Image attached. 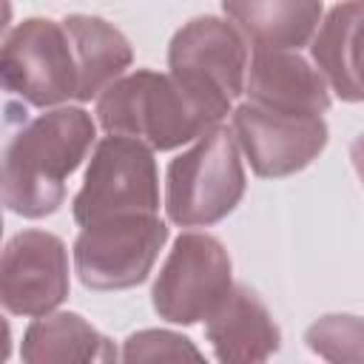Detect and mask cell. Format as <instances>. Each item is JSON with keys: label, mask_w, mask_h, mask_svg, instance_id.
<instances>
[{"label": "cell", "mask_w": 364, "mask_h": 364, "mask_svg": "<svg viewBox=\"0 0 364 364\" xmlns=\"http://www.w3.org/2000/svg\"><path fill=\"white\" fill-rule=\"evenodd\" d=\"M307 347L330 364H364V318L330 313L313 321L304 333Z\"/></svg>", "instance_id": "e0dca14e"}, {"label": "cell", "mask_w": 364, "mask_h": 364, "mask_svg": "<svg viewBox=\"0 0 364 364\" xmlns=\"http://www.w3.org/2000/svg\"><path fill=\"white\" fill-rule=\"evenodd\" d=\"M245 193V168L236 136L228 128H210L185 154L171 159L165 173V210L182 228L213 225L225 219Z\"/></svg>", "instance_id": "3957f363"}, {"label": "cell", "mask_w": 364, "mask_h": 364, "mask_svg": "<svg viewBox=\"0 0 364 364\" xmlns=\"http://www.w3.org/2000/svg\"><path fill=\"white\" fill-rule=\"evenodd\" d=\"M122 364H208L196 344L171 330H139L122 344Z\"/></svg>", "instance_id": "ac0fdd59"}, {"label": "cell", "mask_w": 364, "mask_h": 364, "mask_svg": "<svg viewBox=\"0 0 364 364\" xmlns=\"http://www.w3.org/2000/svg\"><path fill=\"white\" fill-rule=\"evenodd\" d=\"M205 333L219 364H264L279 350V327L270 310L245 284L230 287L208 316Z\"/></svg>", "instance_id": "7c38bea8"}, {"label": "cell", "mask_w": 364, "mask_h": 364, "mask_svg": "<svg viewBox=\"0 0 364 364\" xmlns=\"http://www.w3.org/2000/svg\"><path fill=\"white\" fill-rule=\"evenodd\" d=\"M222 9L233 26L256 43V51L299 48L313 37L321 20V3L313 0H245L225 3Z\"/></svg>", "instance_id": "9a60e30c"}, {"label": "cell", "mask_w": 364, "mask_h": 364, "mask_svg": "<svg viewBox=\"0 0 364 364\" xmlns=\"http://www.w3.org/2000/svg\"><path fill=\"white\" fill-rule=\"evenodd\" d=\"M233 136L256 176L276 179L307 168L327 145V125L321 117L282 114L253 102L233 111Z\"/></svg>", "instance_id": "9c48e42d"}, {"label": "cell", "mask_w": 364, "mask_h": 364, "mask_svg": "<svg viewBox=\"0 0 364 364\" xmlns=\"http://www.w3.org/2000/svg\"><path fill=\"white\" fill-rule=\"evenodd\" d=\"M63 26L71 37L77 68H80L77 100H91V97L102 94L108 85H114L117 77L131 65V60H134L131 43L125 40V34L119 28H114L102 17L68 14L63 20Z\"/></svg>", "instance_id": "2e32d148"}, {"label": "cell", "mask_w": 364, "mask_h": 364, "mask_svg": "<svg viewBox=\"0 0 364 364\" xmlns=\"http://www.w3.org/2000/svg\"><path fill=\"white\" fill-rule=\"evenodd\" d=\"M91 142L94 119L82 108H54L26 122L3 148V205L28 219L54 213Z\"/></svg>", "instance_id": "6da1fadb"}, {"label": "cell", "mask_w": 364, "mask_h": 364, "mask_svg": "<svg viewBox=\"0 0 364 364\" xmlns=\"http://www.w3.org/2000/svg\"><path fill=\"white\" fill-rule=\"evenodd\" d=\"M168 228L162 219L136 213L82 228L74 242V267L91 290H125L148 279Z\"/></svg>", "instance_id": "52a82bcc"}, {"label": "cell", "mask_w": 364, "mask_h": 364, "mask_svg": "<svg viewBox=\"0 0 364 364\" xmlns=\"http://www.w3.org/2000/svg\"><path fill=\"white\" fill-rule=\"evenodd\" d=\"M245 91L253 105L282 114L318 117L330 108L327 80L293 51H256Z\"/></svg>", "instance_id": "8fae6325"}, {"label": "cell", "mask_w": 364, "mask_h": 364, "mask_svg": "<svg viewBox=\"0 0 364 364\" xmlns=\"http://www.w3.org/2000/svg\"><path fill=\"white\" fill-rule=\"evenodd\" d=\"M68 296L65 245L46 230L11 236L0 262V301L14 316H48Z\"/></svg>", "instance_id": "30bf717a"}, {"label": "cell", "mask_w": 364, "mask_h": 364, "mask_svg": "<svg viewBox=\"0 0 364 364\" xmlns=\"http://www.w3.org/2000/svg\"><path fill=\"white\" fill-rule=\"evenodd\" d=\"M0 77L6 91L31 105H57L80 94V68L63 23L28 17L3 40Z\"/></svg>", "instance_id": "8992f818"}, {"label": "cell", "mask_w": 364, "mask_h": 364, "mask_svg": "<svg viewBox=\"0 0 364 364\" xmlns=\"http://www.w3.org/2000/svg\"><path fill=\"white\" fill-rule=\"evenodd\" d=\"M313 60L341 100H364V3H338L327 11Z\"/></svg>", "instance_id": "4fadbf2b"}, {"label": "cell", "mask_w": 364, "mask_h": 364, "mask_svg": "<svg viewBox=\"0 0 364 364\" xmlns=\"http://www.w3.org/2000/svg\"><path fill=\"white\" fill-rule=\"evenodd\" d=\"M97 117L111 136H131L156 151L199 139L219 122L179 80L156 71H134L108 85L97 100Z\"/></svg>", "instance_id": "7a4b0ae2"}, {"label": "cell", "mask_w": 364, "mask_h": 364, "mask_svg": "<svg viewBox=\"0 0 364 364\" xmlns=\"http://www.w3.org/2000/svg\"><path fill=\"white\" fill-rule=\"evenodd\" d=\"M350 159H353V168H355L361 185H364V134H358V136L353 139V145H350Z\"/></svg>", "instance_id": "d6986e66"}, {"label": "cell", "mask_w": 364, "mask_h": 364, "mask_svg": "<svg viewBox=\"0 0 364 364\" xmlns=\"http://www.w3.org/2000/svg\"><path fill=\"white\" fill-rule=\"evenodd\" d=\"M23 364H117L114 341L77 313L34 318L20 344Z\"/></svg>", "instance_id": "5bb4252c"}, {"label": "cell", "mask_w": 364, "mask_h": 364, "mask_svg": "<svg viewBox=\"0 0 364 364\" xmlns=\"http://www.w3.org/2000/svg\"><path fill=\"white\" fill-rule=\"evenodd\" d=\"M168 65L171 77L222 119L245 88L247 46L233 23L205 14L173 34Z\"/></svg>", "instance_id": "277c9868"}, {"label": "cell", "mask_w": 364, "mask_h": 364, "mask_svg": "<svg viewBox=\"0 0 364 364\" xmlns=\"http://www.w3.org/2000/svg\"><path fill=\"white\" fill-rule=\"evenodd\" d=\"M159 208V182L154 154L131 136H105L97 142L82 188L74 196V219L88 228L114 216H154Z\"/></svg>", "instance_id": "5b68a950"}, {"label": "cell", "mask_w": 364, "mask_h": 364, "mask_svg": "<svg viewBox=\"0 0 364 364\" xmlns=\"http://www.w3.org/2000/svg\"><path fill=\"white\" fill-rule=\"evenodd\" d=\"M230 256L208 233H182L156 282L154 310L173 324L208 318L230 293Z\"/></svg>", "instance_id": "ba28073f"}]
</instances>
